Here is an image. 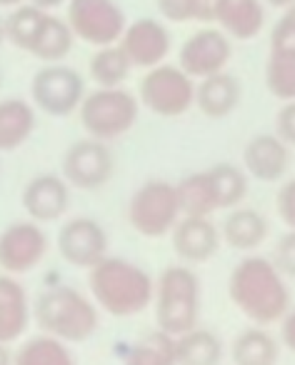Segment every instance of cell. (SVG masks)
<instances>
[{"instance_id": "obj_35", "label": "cell", "mask_w": 295, "mask_h": 365, "mask_svg": "<svg viewBox=\"0 0 295 365\" xmlns=\"http://www.w3.org/2000/svg\"><path fill=\"white\" fill-rule=\"evenodd\" d=\"M270 260L285 278H295V230H285L280 240L275 243Z\"/></svg>"}, {"instance_id": "obj_19", "label": "cell", "mask_w": 295, "mask_h": 365, "mask_svg": "<svg viewBox=\"0 0 295 365\" xmlns=\"http://www.w3.org/2000/svg\"><path fill=\"white\" fill-rule=\"evenodd\" d=\"M213 23L233 41H253L265 26L263 0H218Z\"/></svg>"}, {"instance_id": "obj_8", "label": "cell", "mask_w": 295, "mask_h": 365, "mask_svg": "<svg viewBox=\"0 0 295 365\" xmlns=\"http://www.w3.org/2000/svg\"><path fill=\"white\" fill-rule=\"evenodd\" d=\"M86 98V81L71 66L46 63L31 81V103L51 118H68L78 113Z\"/></svg>"}, {"instance_id": "obj_30", "label": "cell", "mask_w": 295, "mask_h": 365, "mask_svg": "<svg viewBox=\"0 0 295 365\" xmlns=\"http://www.w3.org/2000/svg\"><path fill=\"white\" fill-rule=\"evenodd\" d=\"M48 13L51 11H43V8L33 6V3L18 6L11 16H6V41L13 43L16 48H21V51L31 53Z\"/></svg>"}, {"instance_id": "obj_28", "label": "cell", "mask_w": 295, "mask_h": 365, "mask_svg": "<svg viewBox=\"0 0 295 365\" xmlns=\"http://www.w3.org/2000/svg\"><path fill=\"white\" fill-rule=\"evenodd\" d=\"M76 41H78L76 33L68 26L66 18H58V16H53V13H48L31 56H36L38 61H43V63H61L63 58L71 56L73 43Z\"/></svg>"}, {"instance_id": "obj_6", "label": "cell", "mask_w": 295, "mask_h": 365, "mask_svg": "<svg viewBox=\"0 0 295 365\" xmlns=\"http://www.w3.org/2000/svg\"><path fill=\"white\" fill-rule=\"evenodd\" d=\"M180 218L183 213L178 203V188L175 182L163 180V178L145 180L128 200V223L143 238L170 235Z\"/></svg>"}, {"instance_id": "obj_26", "label": "cell", "mask_w": 295, "mask_h": 365, "mask_svg": "<svg viewBox=\"0 0 295 365\" xmlns=\"http://www.w3.org/2000/svg\"><path fill=\"white\" fill-rule=\"evenodd\" d=\"M16 365H78V360L68 343L38 333L16 348Z\"/></svg>"}, {"instance_id": "obj_1", "label": "cell", "mask_w": 295, "mask_h": 365, "mask_svg": "<svg viewBox=\"0 0 295 365\" xmlns=\"http://www.w3.org/2000/svg\"><path fill=\"white\" fill-rule=\"evenodd\" d=\"M230 303L255 325L280 323L290 310V288L285 275L265 255H245L228 275Z\"/></svg>"}, {"instance_id": "obj_22", "label": "cell", "mask_w": 295, "mask_h": 365, "mask_svg": "<svg viewBox=\"0 0 295 365\" xmlns=\"http://www.w3.org/2000/svg\"><path fill=\"white\" fill-rule=\"evenodd\" d=\"M36 110L38 108L23 98L0 101V153H13L26 145L38 125Z\"/></svg>"}, {"instance_id": "obj_36", "label": "cell", "mask_w": 295, "mask_h": 365, "mask_svg": "<svg viewBox=\"0 0 295 365\" xmlns=\"http://www.w3.org/2000/svg\"><path fill=\"white\" fill-rule=\"evenodd\" d=\"M275 213L288 230H295V178L280 182L275 193Z\"/></svg>"}, {"instance_id": "obj_10", "label": "cell", "mask_w": 295, "mask_h": 365, "mask_svg": "<svg viewBox=\"0 0 295 365\" xmlns=\"http://www.w3.org/2000/svg\"><path fill=\"white\" fill-rule=\"evenodd\" d=\"M63 178L71 182V188L78 190H100L115 175V155L110 145L98 138H83L71 143L63 155Z\"/></svg>"}, {"instance_id": "obj_20", "label": "cell", "mask_w": 295, "mask_h": 365, "mask_svg": "<svg viewBox=\"0 0 295 365\" xmlns=\"http://www.w3.org/2000/svg\"><path fill=\"white\" fill-rule=\"evenodd\" d=\"M240 98H243L240 81L225 71L195 83V108L213 120H220V118H228L230 113H235V108L240 106Z\"/></svg>"}, {"instance_id": "obj_11", "label": "cell", "mask_w": 295, "mask_h": 365, "mask_svg": "<svg viewBox=\"0 0 295 365\" xmlns=\"http://www.w3.org/2000/svg\"><path fill=\"white\" fill-rule=\"evenodd\" d=\"M51 240L36 220H13L0 230V270L8 275H26L36 270L48 255Z\"/></svg>"}, {"instance_id": "obj_15", "label": "cell", "mask_w": 295, "mask_h": 365, "mask_svg": "<svg viewBox=\"0 0 295 365\" xmlns=\"http://www.w3.org/2000/svg\"><path fill=\"white\" fill-rule=\"evenodd\" d=\"M120 48L130 58L133 68L150 71V68L165 63L170 48H173V38H170L168 28L155 18H138L125 26Z\"/></svg>"}, {"instance_id": "obj_27", "label": "cell", "mask_w": 295, "mask_h": 365, "mask_svg": "<svg viewBox=\"0 0 295 365\" xmlns=\"http://www.w3.org/2000/svg\"><path fill=\"white\" fill-rule=\"evenodd\" d=\"M130 71H133V63L125 56V51L120 48V43L95 48V53L88 61V73H90L93 83L98 88H123V83L128 81Z\"/></svg>"}, {"instance_id": "obj_39", "label": "cell", "mask_w": 295, "mask_h": 365, "mask_svg": "<svg viewBox=\"0 0 295 365\" xmlns=\"http://www.w3.org/2000/svg\"><path fill=\"white\" fill-rule=\"evenodd\" d=\"M0 365H16V350L8 343H0Z\"/></svg>"}, {"instance_id": "obj_40", "label": "cell", "mask_w": 295, "mask_h": 365, "mask_svg": "<svg viewBox=\"0 0 295 365\" xmlns=\"http://www.w3.org/2000/svg\"><path fill=\"white\" fill-rule=\"evenodd\" d=\"M33 6L43 8V11H53V8H61L63 3H68V0H31Z\"/></svg>"}, {"instance_id": "obj_12", "label": "cell", "mask_w": 295, "mask_h": 365, "mask_svg": "<svg viewBox=\"0 0 295 365\" xmlns=\"http://www.w3.org/2000/svg\"><path fill=\"white\" fill-rule=\"evenodd\" d=\"M110 240L95 218L78 215L58 228V253L68 265L81 270H90L108 255Z\"/></svg>"}, {"instance_id": "obj_29", "label": "cell", "mask_w": 295, "mask_h": 365, "mask_svg": "<svg viewBox=\"0 0 295 365\" xmlns=\"http://www.w3.org/2000/svg\"><path fill=\"white\" fill-rule=\"evenodd\" d=\"M208 175L213 182L218 210H233L243 205L248 195V173L243 168H238L235 163H218L208 168Z\"/></svg>"}, {"instance_id": "obj_21", "label": "cell", "mask_w": 295, "mask_h": 365, "mask_svg": "<svg viewBox=\"0 0 295 365\" xmlns=\"http://www.w3.org/2000/svg\"><path fill=\"white\" fill-rule=\"evenodd\" d=\"M220 235H223V243L228 248L240 250V253H253L268 240L270 225L265 215L255 208L238 205V208L228 210L225 220L220 223Z\"/></svg>"}, {"instance_id": "obj_18", "label": "cell", "mask_w": 295, "mask_h": 365, "mask_svg": "<svg viewBox=\"0 0 295 365\" xmlns=\"http://www.w3.org/2000/svg\"><path fill=\"white\" fill-rule=\"evenodd\" d=\"M33 305L18 275L0 273V343H18L28 333Z\"/></svg>"}, {"instance_id": "obj_25", "label": "cell", "mask_w": 295, "mask_h": 365, "mask_svg": "<svg viewBox=\"0 0 295 365\" xmlns=\"http://www.w3.org/2000/svg\"><path fill=\"white\" fill-rule=\"evenodd\" d=\"M175 188H178V203L183 215L213 218V213H218V200H215V190L208 170L190 173L183 180L175 182Z\"/></svg>"}, {"instance_id": "obj_13", "label": "cell", "mask_w": 295, "mask_h": 365, "mask_svg": "<svg viewBox=\"0 0 295 365\" xmlns=\"http://www.w3.org/2000/svg\"><path fill=\"white\" fill-rule=\"evenodd\" d=\"M233 56L230 38L220 28H200L183 41L178 51V66L193 81H203L215 73H223Z\"/></svg>"}, {"instance_id": "obj_33", "label": "cell", "mask_w": 295, "mask_h": 365, "mask_svg": "<svg viewBox=\"0 0 295 365\" xmlns=\"http://www.w3.org/2000/svg\"><path fill=\"white\" fill-rule=\"evenodd\" d=\"M155 6L170 23H213L218 0H155Z\"/></svg>"}, {"instance_id": "obj_31", "label": "cell", "mask_w": 295, "mask_h": 365, "mask_svg": "<svg viewBox=\"0 0 295 365\" xmlns=\"http://www.w3.org/2000/svg\"><path fill=\"white\" fill-rule=\"evenodd\" d=\"M123 365H178L175 360V338L163 330L145 335L128 348Z\"/></svg>"}, {"instance_id": "obj_17", "label": "cell", "mask_w": 295, "mask_h": 365, "mask_svg": "<svg viewBox=\"0 0 295 365\" xmlns=\"http://www.w3.org/2000/svg\"><path fill=\"white\" fill-rule=\"evenodd\" d=\"M293 148L285 145L275 133L253 135L243 148V170L258 182H278L290 170Z\"/></svg>"}, {"instance_id": "obj_23", "label": "cell", "mask_w": 295, "mask_h": 365, "mask_svg": "<svg viewBox=\"0 0 295 365\" xmlns=\"http://www.w3.org/2000/svg\"><path fill=\"white\" fill-rule=\"evenodd\" d=\"M280 340L265 325L240 330L230 343V360L233 365H278Z\"/></svg>"}, {"instance_id": "obj_14", "label": "cell", "mask_w": 295, "mask_h": 365, "mask_svg": "<svg viewBox=\"0 0 295 365\" xmlns=\"http://www.w3.org/2000/svg\"><path fill=\"white\" fill-rule=\"evenodd\" d=\"M21 205L36 223H56L71 208V182L58 173H41L26 182Z\"/></svg>"}, {"instance_id": "obj_9", "label": "cell", "mask_w": 295, "mask_h": 365, "mask_svg": "<svg viewBox=\"0 0 295 365\" xmlns=\"http://www.w3.org/2000/svg\"><path fill=\"white\" fill-rule=\"evenodd\" d=\"M68 26L78 41L93 48L120 43L125 33V13L115 0H68Z\"/></svg>"}, {"instance_id": "obj_2", "label": "cell", "mask_w": 295, "mask_h": 365, "mask_svg": "<svg viewBox=\"0 0 295 365\" xmlns=\"http://www.w3.org/2000/svg\"><path fill=\"white\" fill-rule=\"evenodd\" d=\"M90 298L113 318H133L153 308L155 278L138 263L118 255H105L88 270Z\"/></svg>"}, {"instance_id": "obj_3", "label": "cell", "mask_w": 295, "mask_h": 365, "mask_svg": "<svg viewBox=\"0 0 295 365\" xmlns=\"http://www.w3.org/2000/svg\"><path fill=\"white\" fill-rule=\"evenodd\" d=\"M33 320L38 330L68 345L86 343L100 328V308L90 295L73 285H56L38 295L33 305Z\"/></svg>"}, {"instance_id": "obj_42", "label": "cell", "mask_w": 295, "mask_h": 365, "mask_svg": "<svg viewBox=\"0 0 295 365\" xmlns=\"http://www.w3.org/2000/svg\"><path fill=\"white\" fill-rule=\"evenodd\" d=\"M26 0H0V8H18L23 6Z\"/></svg>"}, {"instance_id": "obj_7", "label": "cell", "mask_w": 295, "mask_h": 365, "mask_svg": "<svg viewBox=\"0 0 295 365\" xmlns=\"http://www.w3.org/2000/svg\"><path fill=\"white\" fill-rule=\"evenodd\" d=\"M195 83L180 66L160 63L140 78L138 101L153 115L180 118L195 108Z\"/></svg>"}, {"instance_id": "obj_4", "label": "cell", "mask_w": 295, "mask_h": 365, "mask_svg": "<svg viewBox=\"0 0 295 365\" xmlns=\"http://www.w3.org/2000/svg\"><path fill=\"white\" fill-rule=\"evenodd\" d=\"M155 325L163 333L178 335L198 328L200 320V278L190 265H168L155 280L153 298Z\"/></svg>"}, {"instance_id": "obj_38", "label": "cell", "mask_w": 295, "mask_h": 365, "mask_svg": "<svg viewBox=\"0 0 295 365\" xmlns=\"http://www.w3.org/2000/svg\"><path fill=\"white\" fill-rule=\"evenodd\" d=\"M280 328H278V333H280V345H283L285 350H290V353L295 355V305H290V310L288 313L280 318Z\"/></svg>"}, {"instance_id": "obj_43", "label": "cell", "mask_w": 295, "mask_h": 365, "mask_svg": "<svg viewBox=\"0 0 295 365\" xmlns=\"http://www.w3.org/2000/svg\"><path fill=\"white\" fill-rule=\"evenodd\" d=\"M6 43V18H0V46Z\"/></svg>"}, {"instance_id": "obj_5", "label": "cell", "mask_w": 295, "mask_h": 365, "mask_svg": "<svg viewBox=\"0 0 295 365\" xmlns=\"http://www.w3.org/2000/svg\"><path fill=\"white\" fill-rule=\"evenodd\" d=\"M140 115V101L125 88H95L86 93L78 118L83 130L98 140H118L130 133Z\"/></svg>"}, {"instance_id": "obj_41", "label": "cell", "mask_w": 295, "mask_h": 365, "mask_svg": "<svg viewBox=\"0 0 295 365\" xmlns=\"http://www.w3.org/2000/svg\"><path fill=\"white\" fill-rule=\"evenodd\" d=\"M263 3H268V6H273V8H288V6H293L295 0H263Z\"/></svg>"}, {"instance_id": "obj_34", "label": "cell", "mask_w": 295, "mask_h": 365, "mask_svg": "<svg viewBox=\"0 0 295 365\" xmlns=\"http://www.w3.org/2000/svg\"><path fill=\"white\" fill-rule=\"evenodd\" d=\"M270 51L295 53V3L285 8L270 31Z\"/></svg>"}, {"instance_id": "obj_37", "label": "cell", "mask_w": 295, "mask_h": 365, "mask_svg": "<svg viewBox=\"0 0 295 365\" xmlns=\"http://www.w3.org/2000/svg\"><path fill=\"white\" fill-rule=\"evenodd\" d=\"M273 133L285 143L295 148V101H285L275 113V128Z\"/></svg>"}, {"instance_id": "obj_16", "label": "cell", "mask_w": 295, "mask_h": 365, "mask_svg": "<svg viewBox=\"0 0 295 365\" xmlns=\"http://www.w3.org/2000/svg\"><path fill=\"white\" fill-rule=\"evenodd\" d=\"M170 243L173 250L185 265H203L218 255L223 245L220 225L213 218H200V215H183L170 230Z\"/></svg>"}, {"instance_id": "obj_32", "label": "cell", "mask_w": 295, "mask_h": 365, "mask_svg": "<svg viewBox=\"0 0 295 365\" xmlns=\"http://www.w3.org/2000/svg\"><path fill=\"white\" fill-rule=\"evenodd\" d=\"M265 88L280 103L295 101V53L268 51L265 63Z\"/></svg>"}, {"instance_id": "obj_24", "label": "cell", "mask_w": 295, "mask_h": 365, "mask_svg": "<svg viewBox=\"0 0 295 365\" xmlns=\"http://www.w3.org/2000/svg\"><path fill=\"white\" fill-rule=\"evenodd\" d=\"M175 360L178 365H220L223 343L208 328H193L175 338Z\"/></svg>"}]
</instances>
